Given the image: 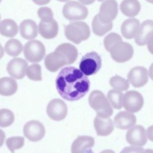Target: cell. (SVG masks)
<instances>
[{
  "label": "cell",
  "instance_id": "obj_35",
  "mask_svg": "<svg viewBox=\"0 0 153 153\" xmlns=\"http://www.w3.org/2000/svg\"><path fill=\"white\" fill-rule=\"evenodd\" d=\"M120 153H146V150L140 146H131L125 147Z\"/></svg>",
  "mask_w": 153,
  "mask_h": 153
},
{
  "label": "cell",
  "instance_id": "obj_26",
  "mask_svg": "<svg viewBox=\"0 0 153 153\" xmlns=\"http://www.w3.org/2000/svg\"><path fill=\"white\" fill-rule=\"evenodd\" d=\"M113 26L112 22L108 23H102L99 19L98 15H96L92 21V30L93 33L99 36H103L110 31Z\"/></svg>",
  "mask_w": 153,
  "mask_h": 153
},
{
  "label": "cell",
  "instance_id": "obj_22",
  "mask_svg": "<svg viewBox=\"0 0 153 153\" xmlns=\"http://www.w3.org/2000/svg\"><path fill=\"white\" fill-rule=\"evenodd\" d=\"M21 36L26 39H32L37 36L38 28L35 22L26 19L21 22L19 26Z\"/></svg>",
  "mask_w": 153,
  "mask_h": 153
},
{
  "label": "cell",
  "instance_id": "obj_38",
  "mask_svg": "<svg viewBox=\"0 0 153 153\" xmlns=\"http://www.w3.org/2000/svg\"><path fill=\"white\" fill-rule=\"evenodd\" d=\"M78 1L84 5H90L95 1V0H78Z\"/></svg>",
  "mask_w": 153,
  "mask_h": 153
},
{
  "label": "cell",
  "instance_id": "obj_13",
  "mask_svg": "<svg viewBox=\"0 0 153 153\" xmlns=\"http://www.w3.org/2000/svg\"><path fill=\"white\" fill-rule=\"evenodd\" d=\"M126 139L127 143L131 145L142 146L147 142L146 131L140 125L133 126L127 131Z\"/></svg>",
  "mask_w": 153,
  "mask_h": 153
},
{
  "label": "cell",
  "instance_id": "obj_25",
  "mask_svg": "<svg viewBox=\"0 0 153 153\" xmlns=\"http://www.w3.org/2000/svg\"><path fill=\"white\" fill-rule=\"evenodd\" d=\"M18 26L12 19H4L0 23V34L8 38L15 36L18 32Z\"/></svg>",
  "mask_w": 153,
  "mask_h": 153
},
{
  "label": "cell",
  "instance_id": "obj_33",
  "mask_svg": "<svg viewBox=\"0 0 153 153\" xmlns=\"http://www.w3.org/2000/svg\"><path fill=\"white\" fill-rule=\"evenodd\" d=\"M122 41L121 36L114 32H112L107 35L103 39V45L106 51H109L111 48L117 42Z\"/></svg>",
  "mask_w": 153,
  "mask_h": 153
},
{
  "label": "cell",
  "instance_id": "obj_43",
  "mask_svg": "<svg viewBox=\"0 0 153 153\" xmlns=\"http://www.w3.org/2000/svg\"><path fill=\"white\" fill-rule=\"evenodd\" d=\"M97 1L99 2H102V1H106V0H97Z\"/></svg>",
  "mask_w": 153,
  "mask_h": 153
},
{
  "label": "cell",
  "instance_id": "obj_9",
  "mask_svg": "<svg viewBox=\"0 0 153 153\" xmlns=\"http://www.w3.org/2000/svg\"><path fill=\"white\" fill-rule=\"evenodd\" d=\"M123 105L129 112L134 113L139 111L143 106L144 100L142 94L137 91H127L123 97Z\"/></svg>",
  "mask_w": 153,
  "mask_h": 153
},
{
  "label": "cell",
  "instance_id": "obj_44",
  "mask_svg": "<svg viewBox=\"0 0 153 153\" xmlns=\"http://www.w3.org/2000/svg\"><path fill=\"white\" fill-rule=\"evenodd\" d=\"M1 1H2V0H0V3L1 2Z\"/></svg>",
  "mask_w": 153,
  "mask_h": 153
},
{
  "label": "cell",
  "instance_id": "obj_11",
  "mask_svg": "<svg viewBox=\"0 0 153 153\" xmlns=\"http://www.w3.org/2000/svg\"><path fill=\"white\" fill-rule=\"evenodd\" d=\"M48 116L53 120L59 121L65 118L68 114V108L64 101L60 99H52L46 109Z\"/></svg>",
  "mask_w": 153,
  "mask_h": 153
},
{
  "label": "cell",
  "instance_id": "obj_21",
  "mask_svg": "<svg viewBox=\"0 0 153 153\" xmlns=\"http://www.w3.org/2000/svg\"><path fill=\"white\" fill-rule=\"evenodd\" d=\"M140 27L139 21L134 18L128 19L123 22L121 27L122 35L126 39L135 38Z\"/></svg>",
  "mask_w": 153,
  "mask_h": 153
},
{
  "label": "cell",
  "instance_id": "obj_12",
  "mask_svg": "<svg viewBox=\"0 0 153 153\" xmlns=\"http://www.w3.org/2000/svg\"><path fill=\"white\" fill-rule=\"evenodd\" d=\"M118 11V3L115 0H106L100 5L97 15L102 23H108L116 18Z\"/></svg>",
  "mask_w": 153,
  "mask_h": 153
},
{
  "label": "cell",
  "instance_id": "obj_23",
  "mask_svg": "<svg viewBox=\"0 0 153 153\" xmlns=\"http://www.w3.org/2000/svg\"><path fill=\"white\" fill-rule=\"evenodd\" d=\"M121 13L127 17H134L140 11L141 6L138 0H123L120 6Z\"/></svg>",
  "mask_w": 153,
  "mask_h": 153
},
{
  "label": "cell",
  "instance_id": "obj_32",
  "mask_svg": "<svg viewBox=\"0 0 153 153\" xmlns=\"http://www.w3.org/2000/svg\"><path fill=\"white\" fill-rule=\"evenodd\" d=\"M26 75L29 79L33 81H41V67L39 64H32L27 66Z\"/></svg>",
  "mask_w": 153,
  "mask_h": 153
},
{
  "label": "cell",
  "instance_id": "obj_16",
  "mask_svg": "<svg viewBox=\"0 0 153 153\" xmlns=\"http://www.w3.org/2000/svg\"><path fill=\"white\" fill-rule=\"evenodd\" d=\"M58 31L57 22L53 18L41 20L38 25L39 33L45 39L54 38L57 35Z\"/></svg>",
  "mask_w": 153,
  "mask_h": 153
},
{
  "label": "cell",
  "instance_id": "obj_39",
  "mask_svg": "<svg viewBox=\"0 0 153 153\" xmlns=\"http://www.w3.org/2000/svg\"><path fill=\"white\" fill-rule=\"evenodd\" d=\"M4 50L2 46L0 44V59L4 56Z\"/></svg>",
  "mask_w": 153,
  "mask_h": 153
},
{
  "label": "cell",
  "instance_id": "obj_14",
  "mask_svg": "<svg viewBox=\"0 0 153 153\" xmlns=\"http://www.w3.org/2000/svg\"><path fill=\"white\" fill-rule=\"evenodd\" d=\"M28 66L27 62L22 58H14L7 65V71L8 74L14 78L20 79L25 77Z\"/></svg>",
  "mask_w": 153,
  "mask_h": 153
},
{
  "label": "cell",
  "instance_id": "obj_19",
  "mask_svg": "<svg viewBox=\"0 0 153 153\" xmlns=\"http://www.w3.org/2000/svg\"><path fill=\"white\" fill-rule=\"evenodd\" d=\"M94 127L98 136H106L114 130V123L109 117H103L99 115L94 119Z\"/></svg>",
  "mask_w": 153,
  "mask_h": 153
},
{
  "label": "cell",
  "instance_id": "obj_30",
  "mask_svg": "<svg viewBox=\"0 0 153 153\" xmlns=\"http://www.w3.org/2000/svg\"><path fill=\"white\" fill-rule=\"evenodd\" d=\"M14 121L13 112L8 109H0V127H7L10 126Z\"/></svg>",
  "mask_w": 153,
  "mask_h": 153
},
{
  "label": "cell",
  "instance_id": "obj_24",
  "mask_svg": "<svg viewBox=\"0 0 153 153\" xmlns=\"http://www.w3.org/2000/svg\"><path fill=\"white\" fill-rule=\"evenodd\" d=\"M18 85L16 81L11 77L0 78V94L4 96L13 95L17 90Z\"/></svg>",
  "mask_w": 153,
  "mask_h": 153
},
{
  "label": "cell",
  "instance_id": "obj_40",
  "mask_svg": "<svg viewBox=\"0 0 153 153\" xmlns=\"http://www.w3.org/2000/svg\"><path fill=\"white\" fill-rule=\"evenodd\" d=\"M100 153H115L114 151L111 150V149H106V150H103Z\"/></svg>",
  "mask_w": 153,
  "mask_h": 153
},
{
  "label": "cell",
  "instance_id": "obj_15",
  "mask_svg": "<svg viewBox=\"0 0 153 153\" xmlns=\"http://www.w3.org/2000/svg\"><path fill=\"white\" fill-rule=\"evenodd\" d=\"M127 79L134 87H143L148 81V71L144 67L136 66L128 72Z\"/></svg>",
  "mask_w": 153,
  "mask_h": 153
},
{
  "label": "cell",
  "instance_id": "obj_42",
  "mask_svg": "<svg viewBox=\"0 0 153 153\" xmlns=\"http://www.w3.org/2000/svg\"><path fill=\"white\" fill-rule=\"evenodd\" d=\"M146 1L150 3H152V0H146Z\"/></svg>",
  "mask_w": 153,
  "mask_h": 153
},
{
  "label": "cell",
  "instance_id": "obj_27",
  "mask_svg": "<svg viewBox=\"0 0 153 153\" xmlns=\"http://www.w3.org/2000/svg\"><path fill=\"white\" fill-rule=\"evenodd\" d=\"M4 48L8 55L16 57L22 53L23 45L19 40L12 38L6 42Z\"/></svg>",
  "mask_w": 153,
  "mask_h": 153
},
{
  "label": "cell",
  "instance_id": "obj_8",
  "mask_svg": "<svg viewBox=\"0 0 153 153\" xmlns=\"http://www.w3.org/2000/svg\"><path fill=\"white\" fill-rule=\"evenodd\" d=\"M112 59L118 63H124L130 60L134 54L133 48L128 42L120 41L115 43L109 50Z\"/></svg>",
  "mask_w": 153,
  "mask_h": 153
},
{
  "label": "cell",
  "instance_id": "obj_36",
  "mask_svg": "<svg viewBox=\"0 0 153 153\" xmlns=\"http://www.w3.org/2000/svg\"><path fill=\"white\" fill-rule=\"evenodd\" d=\"M33 2L38 5H43L48 4L51 0H32Z\"/></svg>",
  "mask_w": 153,
  "mask_h": 153
},
{
  "label": "cell",
  "instance_id": "obj_41",
  "mask_svg": "<svg viewBox=\"0 0 153 153\" xmlns=\"http://www.w3.org/2000/svg\"><path fill=\"white\" fill-rule=\"evenodd\" d=\"M57 1H59L60 2H66V1H69V0H57Z\"/></svg>",
  "mask_w": 153,
  "mask_h": 153
},
{
  "label": "cell",
  "instance_id": "obj_31",
  "mask_svg": "<svg viewBox=\"0 0 153 153\" xmlns=\"http://www.w3.org/2000/svg\"><path fill=\"white\" fill-rule=\"evenodd\" d=\"M24 143V137L22 136H13L6 140V145L11 153H14L16 149L22 148Z\"/></svg>",
  "mask_w": 153,
  "mask_h": 153
},
{
  "label": "cell",
  "instance_id": "obj_7",
  "mask_svg": "<svg viewBox=\"0 0 153 153\" xmlns=\"http://www.w3.org/2000/svg\"><path fill=\"white\" fill-rule=\"evenodd\" d=\"M23 54L29 62H39L45 56V48L44 45L38 40L29 41L24 45Z\"/></svg>",
  "mask_w": 153,
  "mask_h": 153
},
{
  "label": "cell",
  "instance_id": "obj_5",
  "mask_svg": "<svg viewBox=\"0 0 153 153\" xmlns=\"http://www.w3.org/2000/svg\"><path fill=\"white\" fill-rule=\"evenodd\" d=\"M102 59L95 51L87 53L81 58L79 70L86 76L96 74L101 68Z\"/></svg>",
  "mask_w": 153,
  "mask_h": 153
},
{
  "label": "cell",
  "instance_id": "obj_10",
  "mask_svg": "<svg viewBox=\"0 0 153 153\" xmlns=\"http://www.w3.org/2000/svg\"><path fill=\"white\" fill-rule=\"evenodd\" d=\"M24 136L32 142L41 140L45 134L44 125L38 120H31L27 122L23 127Z\"/></svg>",
  "mask_w": 153,
  "mask_h": 153
},
{
  "label": "cell",
  "instance_id": "obj_28",
  "mask_svg": "<svg viewBox=\"0 0 153 153\" xmlns=\"http://www.w3.org/2000/svg\"><path fill=\"white\" fill-rule=\"evenodd\" d=\"M123 94L121 91L112 89L107 93V98L110 105L115 109H120L123 106Z\"/></svg>",
  "mask_w": 153,
  "mask_h": 153
},
{
  "label": "cell",
  "instance_id": "obj_2",
  "mask_svg": "<svg viewBox=\"0 0 153 153\" xmlns=\"http://www.w3.org/2000/svg\"><path fill=\"white\" fill-rule=\"evenodd\" d=\"M76 48L70 43L60 44L54 51L46 56L44 60L45 68L55 72L65 65L74 63L78 57Z\"/></svg>",
  "mask_w": 153,
  "mask_h": 153
},
{
  "label": "cell",
  "instance_id": "obj_4",
  "mask_svg": "<svg viewBox=\"0 0 153 153\" xmlns=\"http://www.w3.org/2000/svg\"><path fill=\"white\" fill-rule=\"evenodd\" d=\"M65 35L68 40L78 44L90 37V29L84 22H72L65 26Z\"/></svg>",
  "mask_w": 153,
  "mask_h": 153
},
{
  "label": "cell",
  "instance_id": "obj_1",
  "mask_svg": "<svg viewBox=\"0 0 153 153\" xmlns=\"http://www.w3.org/2000/svg\"><path fill=\"white\" fill-rule=\"evenodd\" d=\"M55 82L60 96L68 101L80 99L90 90V82L88 77L74 66L65 67L61 69Z\"/></svg>",
  "mask_w": 153,
  "mask_h": 153
},
{
  "label": "cell",
  "instance_id": "obj_18",
  "mask_svg": "<svg viewBox=\"0 0 153 153\" xmlns=\"http://www.w3.org/2000/svg\"><path fill=\"white\" fill-rule=\"evenodd\" d=\"M94 145L93 137L88 136H79L73 142L71 151V153H89Z\"/></svg>",
  "mask_w": 153,
  "mask_h": 153
},
{
  "label": "cell",
  "instance_id": "obj_3",
  "mask_svg": "<svg viewBox=\"0 0 153 153\" xmlns=\"http://www.w3.org/2000/svg\"><path fill=\"white\" fill-rule=\"evenodd\" d=\"M88 103L91 108L97 112V115L109 117L113 114V109L108 100L100 90H93L91 92L88 97Z\"/></svg>",
  "mask_w": 153,
  "mask_h": 153
},
{
  "label": "cell",
  "instance_id": "obj_34",
  "mask_svg": "<svg viewBox=\"0 0 153 153\" xmlns=\"http://www.w3.org/2000/svg\"><path fill=\"white\" fill-rule=\"evenodd\" d=\"M37 13L39 18L41 20L53 18V13L52 10H51V8L47 7L39 8L38 10Z\"/></svg>",
  "mask_w": 153,
  "mask_h": 153
},
{
  "label": "cell",
  "instance_id": "obj_6",
  "mask_svg": "<svg viewBox=\"0 0 153 153\" xmlns=\"http://www.w3.org/2000/svg\"><path fill=\"white\" fill-rule=\"evenodd\" d=\"M63 16L68 20L77 21L85 19L88 14V8L81 3L72 1L66 3L62 10Z\"/></svg>",
  "mask_w": 153,
  "mask_h": 153
},
{
  "label": "cell",
  "instance_id": "obj_45",
  "mask_svg": "<svg viewBox=\"0 0 153 153\" xmlns=\"http://www.w3.org/2000/svg\"><path fill=\"white\" fill-rule=\"evenodd\" d=\"M0 20H1V14H0Z\"/></svg>",
  "mask_w": 153,
  "mask_h": 153
},
{
  "label": "cell",
  "instance_id": "obj_17",
  "mask_svg": "<svg viewBox=\"0 0 153 153\" xmlns=\"http://www.w3.org/2000/svg\"><path fill=\"white\" fill-rule=\"evenodd\" d=\"M153 22L152 20L144 21L139 27L135 36V42L140 46L145 45L152 40Z\"/></svg>",
  "mask_w": 153,
  "mask_h": 153
},
{
  "label": "cell",
  "instance_id": "obj_20",
  "mask_svg": "<svg viewBox=\"0 0 153 153\" xmlns=\"http://www.w3.org/2000/svg\"><path fill=\"white\" fill-rule=\"evenodd\" d=\"M115 126L120 129L126 130L134 126L136 123V116L131 112L121 111L114 117Z\"/></svg>",
  "mask_w": 153,
  "mask_h": 153
},
{
  "label": "cell",
  "instance_id": "obj_29",
  "mask_svg": "<svg viewBox=\"0 0 153 153\" xmlns=\"http://www.w3.org/2000/svg\"><path fill=\"white\" fill-rule=\"evenodd\" d=\"M109 84L113 88L119 91H126L130 85L127 80L118 75L111 77L109 79Z\"/></svg>",
  "mask_w": 153,
  "mask_h": 153
},
{
  "label": "cell",
  "instance_id": "obj_37",
  "mask_svg": "<svg viewBox=\"0 0 153 153\" xmlns=\"http://www.w3.org/2000/svg\"><path fill=\"white\" fill-rule=\"evenodd\" d=\"M5 139V134L2 130L0 129V147H1L3 145Z\"/></svg>",
  "mask_w": 153,
  "mask_h": 153
}]
</instances>
